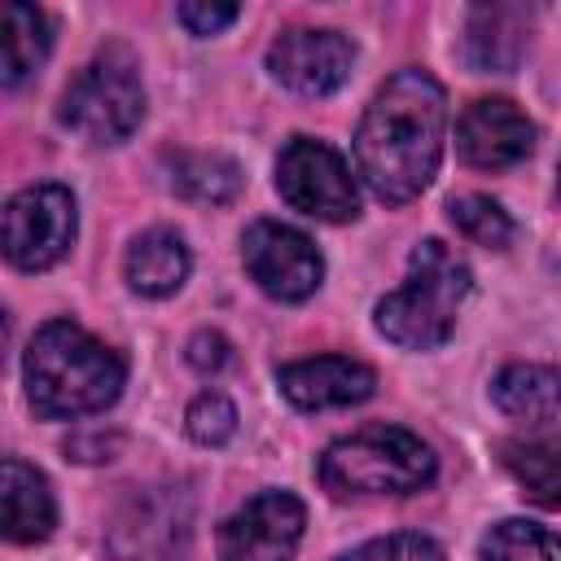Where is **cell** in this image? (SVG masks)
Wrapping results in <instances>:
<instances>
[{"instance_id": "6da1fadb", "label": "cell", "mask_w": 561, "mask_h": 561, "mask_svg": "<svg viewBox=\"0 0 561 561\" xmlns=\"http://www.w3.org/2000/svg\"><path fill=\"white\" fill-rule=\"evenodd\" d=\"M447 140V92L430 70L390 75L355 131V171L386 202L403 206L430 188Z\"/></svg>"}, {"instance_id": "7a4b0ae2", "label": "cell", "mask_w": 561, "mask_h": 561, "mask_svg": "<svg viewBox=\"0 0 561 561\" xmlns=\"http://www.w3.org/2000/svg\"><path fill=\"white\" fill-rule=\"evenodd\" d=\"M127 364L101 337L79 329L75 320H48L35 329L22 355L26 403L48 421L105 412L123 390Z\"/></svg>"}, {"instance_id": "3957f363", "label": "cell", "mask_w": 561, "mask_h": 561, "mask_svg": "<svg viewBox=\"0 0 561 561\" xmlns=\"http://www.w3.org/2000/svg\"><path fill=\"white\" fill-rule=\"evenodd\" d=\"M469 289H473L469 267L438 237H425L408 254V280L377 302L373 324L386 342L403 351H434L451 337Z\"/></svg>"}, {"instance_id": "277c9868", "label": "cell", "mask_w": 561, "mask_h": 561, "mask_svg": "<svg viewBox=\"0 0 561 561\" xmlns=\"http://www.w3.org/2000/svg\"><path fill=\"white\" fill-rule=\"evenodd\" d=\"M438 473L434 447L403 425H368L324 447L320 482L333 500L351 495H412Z\"/></svg>"}, {"instance_id": "5b68a950", "label": "cell", "mask_w": 561, "mask_h": 561, "mask_svg": "<svg viewBox=\"0 0 561 561\" xmlns=\"http://www.w3.org/2000/svg\"><path fill=\"white\" fill-rule=\"evenodd\" d=\"M57 118L61 127H70L92 145L127 140L145 118V83L136 57L123 44L101 48L61 92Z\"/></svg>"}, {"instance_id": "8992f818", "label": "cell", "mask_w": 561, "mask_h": 561, "mask_svg": "<svg viewBox=\"0 0 561 561\" xmlns=\"http://www.w3.org/2000/svg\"><path fill=\"white\" fill-rule=\"evenodd\" d=\"M193 535V495L184 482L131 486L105 526L114 561H175Z\"/></svg>"}, {"instance_id": "52a82bcc", "label": "cell", "mask_w": 561, "mask_h": 561, "mask_svg": "<svg viewBox=\"0 0 561 561\" xmlns=\"http://www.w3.org/2000/svg\"><path fill=\"white\" fill-rule=\"evenodd\" d=\"M79 210L66 184H31L0 206V254L18 272H48L75 245Z\"/></svg>"}, {"instance_id": "ba28073f", "label": "cell", "mask_w": 561, "mask_h": 561, "mask_svg": "<svg viewBox=\"0 0 561 561\" xmlns=\"http://www.w3.org/2000/svg\"><path fill=\"white\" fill-rule=\"evenodd\" d=\"M276 193L324 224H346L359 215V188L346 158L311 136H294L276 158Z\"/></svg>"}, {"instance_id": "9c48e42d", "label": "cell", "mask_w": 561, "mask_h": 561, "mask_svg": "<svg viewBox=\"0 0 561 561\" xmlns=\"http://www.w3.org/2000/svg\"><path fill=\"white\" fill-rule=\"evenodd\" d=\"M241 263L250 280L276 302H302L324 280V259L316 241L280 219H254L241 237Z\"/></svg>"}, {"instance_id": "30bf717a", "label": "cell", "mask_w": 561, "mask_h": 561, "mask_svg": "<svg viewBox=\"0 0 561 561\" xmlns=\"http://www.w3.org/2000/svg\"><path fill=\"white\" fill-rule=\"evenodd\" d=\"M307 508L294 491H259L219 526V561H294Z\"/></svg>"}, {"instance_id": "8fae6325", "label": "cell", "mask_w": 561, "mask_h": 561, "mask_svg": "<svg viewBox=\"0 0 561 561\" xmlns=\"http://www.w3.org/2000/svg\"><path fill=\"white\" fill-rule=\"evenodd\" d=\"M267 70L298 96H329L355 70V44L342 31L289 26L267 48Z\"/></svg>"}, {"instance_id": "7c38bea8", "label": "cell", "mask_w": 561, "mask_h": 561, "mask_svg": "<svg viewBox=\"0 0 561 561\" xmlns=\"http://www.w3.org/2000/svg\"><path fill=\"white\" fill-rule=\"evenodd\" d=\"M535 149V123L508 96H478L456 118V153L478 171H508Z\"/></svg>"}, {"instance_id": "4fadbf2b", "label": "cell", "mask_w": 561, "mask_h": 561, "mask_svg": "<svg viewBox=\"0 0 561 561\" xmlns=\"http://www.w3.org/2000/svg\"><path fill=\"white\" fill-rule=\"evenodd\" d=\"M276 381H280V394L302 412L355 408V403L373 399V390H377V373L346 355H316V359L285 364L276 373Z\"/></svg>"}, {"instance_id": "5bb4252c", "label": "cell", "mask_w": 561, "mask_h": 561, "mask_svg": "<svg viewBox=\"0 0 561 561\" xmlns=\"http://www.w3.org/2000/svg\"><path fill=\"white\" fill-rule=\"evenodd\" d=\"M57 526V500L48 478L13 456H0V539L39 543Z\"/></svg>"}, {"instance_id": "9a60e30c", "label": "cell", "mask_w": 561, "mask_h": 561, "mask_svg": "<svg viewBox=\"0 0 561 561\" xmlns=\"http://www.w3.org/2000/svg\"><path fill=\"white\" fill-rule=\"evenodd\" d=\"M188 267H193L188 245H184V237L171 232V228H149V232H140V237L127 245V254H123V276H127V285H131L140 298H171V294L188 280Z\"/></svg>"}, {"instance_id": "2e32d148", "label": "cell", "mask_w": 561, "mask_h": 561, "mask_svg": "<svg viewBox=\"0 0 561 561\" xmlns=\"http://www.w3.org/2000/svg\"><path fill=\"white\" fill-rule=\"evenodd\" d=\"M48 48H53V26L44 9L4 0L0 4V88L26 83L44 66Z\"/></svg>"}, {"instance_id": "e0dca14e", "label": "cell", "mask_w": 561, "mask_h": 561, "mask_svg": "<svg viewBox=\"0 0 561 561\" xmlns=\"http://www.w3.org/2000/svg\"><path fill=\"white\" fill-rule=\"evenodd\" d=\"M491 399L504 416H513L530 430H552V421H557V368L552 364H508L491 381Z\"/></svg>"}, {"instance_id": "ac0fdd59", "label": "cell", "mask_w": 561, "mask_h": 561, "mask_svg": "<svg viewBox=\"0 0 561 561\" xmlns=\"http://www.w3.org/2000/svg\"><path fill=\"white\" fill-rule=\"evenodd\" d=\"M167 180L180 197H193V202H210V206H224L241 193V167L224 153H167Z\"/></svg>"}, {"instance_id": "d6986e66", "label": "cell", "mask_w": 561, "mask_h": 561, "mask_svg": "<svg viewBox=\"0 0 561 561\" xmlns=\"http://www.w3.org/2000/svg\"><path fill=\"white\" fill-rule=\"evenodd\" d=\"M526 53V18L522 9H478L469 18V61L478 70H508Z\"/></svg>"}, {"instance_id": "ffe728a7", "label": "cell", "mask_w": 561, "mask_h": 561, "mask_svg": "<svg viewBox=\"0 0 561 561\" xmlns=\"http://www.w3.org/2000/svg\"><path fill=\"white\" fill-rule=\"evenodd\" d=\"M504 456V469L543 504L552 508L557 504V491H561V460H557V443L552 438H508L500 447Z\"/></svg>"}, {"instance_id": "44dd1931", "label": "cell", "mask_w": 561, "mask_h": 561, "mask_svg": "<svg viewBox=\"0 0 561 561\" xmlns=\"http://www.w3.org/2000/svg\"><path fill=\"white\" fill-rule=\"evenodd\" d=\"M478 552H482V561H557V539L539 522L508 517L482 535Z\"/></svg>"}, {"instance_id": "7402d4cb", "label": "cell", "mask_w": 561, "mask_h": 561, "mask_svg": "<svg viewBox=\"0 0 561 561\" xmlns=\"http://www.w3.org/2000/svg\"><path fill=\"white\" fill-rule=\"evenodd\" d=\"M447 215L456 224V232L473 245H486V250H504L513 241V219L500 202L482 197V193H465V197H451L447 202Z\"/></svg>"}, {"instance_id": "603a6c76", "label": "cell", "mask_w": 561, "mask_h": 561, "mask_svg": "<svg viewBox=\"0 0 561 561\" xmlns=\"http://www.w3.org/2000/svg\"><path fill=\"white\" fill-rule=\"evenodd\" d=\"M184 430H188V438L202 443V447L228 443V438L237 434V408H232V399L219 394V390H202V394L188 403V412H184Z\"/></svg>"}, {"instance_id": "cb8c5ba5", "label": "cell", "mask_w": 561, "mask_h": 561, "mask_svg": "<svg viewBox=\"0 0 561 561\" xmlns=\"http://www.w3.org/2000/svg\"><path fill=\"white\" fill-rule=\"evenodd\" d=\"M342 561H447V557H443V548H438L434 539L403 530V535L368 539V543H359L355 552H346Z\"/></svg>"}, {"instance_id": "d4e9b609", "label": "cell", "mask_w": 561, "mask_h": 561, "mask_svg": "<svg viewBox=\"0 0 561 561\" xmlns=\"http://www.w3.org/2000/svg\"><path fill=\"white\" fill-rule=\"evenodd\" d=\"M175 18L193 31V35H219L224 26H232L237 18H241V9L237 4H206V0H184L180 9H175Z\"/></svg>"}, {"instance_id": "484cf974", "label": "cell", "mask_w": 561, "mask_h": 561, "mask_svg": "<svg viewBox=\"0 0 561 561\" xmlns=\"http://www.w3.org/2000/svg\"><path fill=\"white\" fill-rule=\"evenodd\" d=\"M184 359H188V368H197L202 377H210V373H219L228 364V337L215 333V329H197L188 337V346H184Z\"/></svg>"}, {"instance_id": "4316f807", "label": "cell", "mask_w": 561, "mask_h": 561, "mask_svg": "<svg viewBox=\"0 0 561 561\" xmlns=\"http://www.w3.org/2000/svg\"><path fill=\"white\" fill-rule=\"evenodd\" d=\"M118 447V438H70L66 451L75 460H110V451Z\"/></svg>"}, {"instance_id": "83f0119b", "label": "cell", "mask_w": 561, "mask_h": 561, "mask_svg": "<svg viewBox=\"0 0 561 561\" xmlns=\"http://www.w3.org/2000/svg\"><path fill=\"white\" fill-rule=\"evenodd\" d=\"M4 342H9V320H4V311H0V364H4Z\"/></svg>"}]
</instances>
